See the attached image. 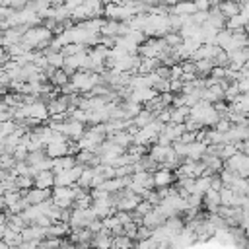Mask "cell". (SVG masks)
I'll list each match as a JSON object with an SVG mask.
<instances>
[{
	"instance_id": "6da1fadb",
	"label": "cell",
	"mask_w": 249,
	"mask_h": 249,
	"mask_svg": "<svg viewBox=\"0 0 249 249\" xmlns=\"http://www.w3.org/2000/svg\"><path fill=\"white\" fill-rule=\"evenodd\" d=\"M53 39V31H49L43 23L41 25H35V27H29L23 37H21V43L27 45L29 51H43L45 47H49Z\"/></svg>"
},
{
	"instance_id": "7a4b0ae2",
	"label": "cell",
	"mask_w": 249,
	"mask_h": 249,
	"mask_svg": "<svg viewBox=\"0 0 249 249\" xmlns=\"http://www.w3.org/2000/svg\"><path fill=\"white\" fill-rule=\"evenodd\" d=\"M189 117L195 119L196 123H200L202 126H210V128L220 119L218 113H216V109H214V105L208 103V101H202V99H198L193 107H189Z\"/></svg>"
},
{
	"instance_id": "3957f363",
	"label": "cell",
	"mask_w": 249,
	"mask_h": 249,
	"mask_svg": "<svg viewBox=\"0 0 249 249\" xmlns=\"http://www.w3.org/2000/svg\"><path fill=\"white\" fill-rule=\"evenodd\" d=\"M169 14H148L146 16V23L142 27V33L148 37H163L165 33H169Z\"/></svg>"
},
{
	"instance_id": "277c9868",
	"label": "cell",
	"mask_w": 249,
	"mask_h": 249,
	"mask_svg": "<svg viewBox=\"0 0 249 249\" xmlns=\"http://www.w3.org/2000/svg\"><path fill=\"white\" fill-rule=\"evenodd\" d=\"M101 84V76L89 70H78L70 76V86L74 88V91H82V93H89L95 86Z\"/></svg>"
},
{
	"instance_id": "5b68a950",
	"label": "cell",
	"mask_w": 249,
	"mask_h": 249,
	"mask_svg": "<svg viewBox=\"0 0 249 249\" xmlns=\"http://www.w3.org/2000/svg\"><path fill=\"white\" fill-rule=\"evenodd\" d=\"M169 47L165 45L163 37H146V41L142 45H138V54L142 58H158L167 51Z\"/></svg>"
},
{
	"instance_id": "8992f818",
	"label": "cell",
	"mask_w": 249,
	"mask_h": 249,
	"mask_svg": "<svg viewBox=\"0 0 249 249\" xmlns=\"http://www.w3.org/2000/svg\"><path fill=\"white\" fill-rule=\"evenodd\" d=\"M95 220V214L91 208H86V210H78V208H72L70 210V218H68V226L70 230H76V228H88L89 222Z\"/></svg>"
},
{
	"instance_id": "52a82bcc",
	"label": "cell",
	"mask_w": 249,
	"mask_h": 249,
	"mask_svg": "<svg viewBox=\"0 0 249 249\" xmlns=\"http://www.w3.org/2000/svg\"><path fill=\"white\" fill-rule=\"evenodd\" d=\"M152 177H154V187L156 189H163V187H171L175 183V173L171 169H165V167H158L152 171Z\"/></svg>"
},
{
	"instance_id": "ba28073f",
	"label": "cell",
	"mask_w": 249,
	"mask_h": 249,
	"mask_svg": "<svg viewBox=\"0 0 249 249\" xmlns=\"http://www.w3.org/2000/svg\"><path fill=\"white\" fill-rule=\"evenodd\" d=\"M165 220H167V216L163 214V210H161L160 206H154L148 214L142 216V226H146V228H150V230H156V228L163 226Z\"/></svg>"
},
{
	"instance_id": "9c48e42d",
	"label": "cell",
	"mask_w": 249,
	"mask_h": 249,
	"mask_svg": "<svg viewBox=\"0 0 249 249\" xmlns=\"http://www.w3.org/2000/svg\"><path fill=\"white\" fill-rule=\"evenodd\" d=\"M25 111H27V119H35V121H39V123H43V121L49 119L47 103H43V101H39V99H35L33 103L25 105Z\"/></svg>"
},
{
	"instance_id": "30bf717a",
	"label": "cell",
	"mask_w": 249,
	"mask_h": 249,
	"mask_svg": "<svg viewBox=\"0 0 249 249\" xmlns=\"http://www.w3.org/2000/svg\"><path fill=\"white\" fill-rule=\"evenodd\" d=\"M158 95V91L154 88H136V89H130L128 93V99L138 103V105H146L150 99H154Z\"/></svg>"
},
{
	"instance_id": "8fae6325",
	"label": "cell",
	"mask_w": 249,
	"mask_h": 249,
	"mask_svg": "<svg viewBox=\"0 0 249 249\" xmlns=\"http://www.w3.org/2000/svg\"><path fill=\"white\" fill-rule=\"evenodd\" d=\"M23 198H25V202H27L29 206H33V204H41V202H45V200L51 198V191H49V189H37V187H31L29 191L23 193Z\"/></svg>"
},
{
	"instance_id": "7c38bea8",
	"label": "cell",
	"mask_w": 249,
	"mask_h": 249,
	"mask_svg": "<svg viewBox=\"0 0 249 249\" xmlns=\"http://www.w3.org/2000/svg\"><path fill=\"white\" fill-rule=\"evenodd\" d=\"M111 241H113V233L109 230H99L97 233H93L89 247L91 249H111Z\"/></svg>"
},
{
	"instance_id": "4fadbf2b",
	"label": "cell",
	"mask_w": 249,
	"mask_h": 249,
	"mask_svg": "<svg viewBox=\"0 0 249 249\" xmlns=\"http://www.w3.org/2000/svg\"><path fill=\"white\" fill-rule=\"evenodd\" d=\"M33 187L37 189H53L54 187V173L51 169H45V171H37L33 175Z\"/></svg>"
},
{
	"instance_id": "5bb4252c",
	"label": "cell",
	"mask_w": 249,
	"mask_h": 249,
	"mask_svg": "<svg viewBox=\"0 0 249 249\" xmlns=\"http://www.w3.org/2000/svg\"><path fill=\"white\" fill-rule=\"evenodd\" d=\"M21 237H23V241H37L39 243V241H43L47 237V228L31 224V226L21 230Z\"/></svg>"
},
{
	"instance_id": "9a60e30c",
	"label": "cell",
	"mask_w": 249,
	"mask_h": 249,
	"mask_svg": "<svg viewBox=\"0 0 249 249\" xmlns=\"http://www.w3.org/2000/svg\"><path fill=\"white\" fill-rule=\"evenodd\" d=\"M195 12H196V8H195V4L191 0H179L177 4H173L169 8V14L171 16H179V18H189Z\"/></svg>"
},
{
	"instance_id": "2e32d148",
	"label": "cell",
	"mask_w": 249,
	"mask_h": 249,
	"mask_svg": "<svg viewBox=\"0 0 249 249\" xmlns=\"http://www.w3.org/2000/svg\"><path fill=\"white\" fill-rule=\"evenodd\" d=\"M204 154H206V144H204V142L195 140V142L187 144V156H185V160H191V161H200Z\"/></svg>"
},
{
	"instance_id": "e0dca14e",
	"label": "cell",
	"mask_w": 249,
	"mask_h": 249,
	"mask_svg": "<svg viewBox=\"0 0 249 249\" xmlns=\"http://www.w3.org/2000/svg\"><path fill=\"white\" fill-rule=\"evenodd\" d=\"M91 237H93V233H91L88 228L70 230V235H68V239H70L72 243H76V245H89Z\"/></svg>"
},
{
	"instance_id": "ac0fdd59",
	"label": "cell",
	"mask_w": 249,
	"mask_h": 249,
	"mask_svg": "<svg viewBox=\"0 0 249 249\" xmlns=\"http://www.w3.org/2000/svg\"><path fill=\"white\" fill-rule=\"evenodd\" d=\"M45 154H47L51 160L68 156V140H66V142H51V144H47V146H45Z\"/></svg>"
},
{
	"instance_id": "d6986e66",
	"label": "cell",
	"mask_w": 249,
	"mask_h": 249,
	"mask_svg": "<svg viewBox=\"0 0 249 249\" xmlns=\"http://www.w3.org/2000/svg\"><path fill=\"white\" fill-rule=\"evenodd\" d=\"M202 202H204V208L214 214L220 206V191H214V189H208L204 195H202Z\"/></svg>"
},
{
	"instance_id": "ffe728a7",
	"label": "cell",
	"mask_w": 249,
	"mask_h": 249,
	"mask_svg": "<svg viewBox=\"0 0 249 249\" xmlns=\"http://www.w3.org/2000/svg\"><path fill=\"white\" fill-rule=\"evenodd\" d=\"M218 10H220V14H222L226 19H230V18H233V16H237V14L241 12L237 0H222V2L218 4Z\"/></svg>"
},
{
	"instance_id": "44dd1931",
	"label": "cell",
	"mask_w": 249,
	"mask_h": 249,
	"mask_svg": "<svg viewBox=\"0 0 249 249\" xmlns=\"http://www.w3.org/2000/svg\"><path fill=\"white\" fill-rule=\"evenodd\" d=\"M107 140H111L113 144L121 146V148L126 152V148L132 144V134H130V132H126V130H119V132H113L111 136H107Z\"/></svg>"
},
{
	"instance_id": "7402d4cb",
	"label": "cell",
	"mask_w": 249,
	"mask_h": 249,
	"mask_svg": "<svg viewBox=\"0 0 249 249\" xmlns=\"http://www.w3.org/2000/svg\"><path fill=\"white\" fill-rule=\"evenodd\" d=\"M239 195H235L230 187H222L220 189V204L222 206H239Z\"/></svg>"
},
{
	"instance_id": "603a6c76",
	"label": "cell",
	"mask_w": 249,
	"mask_h": 249,
	"mask_svg": "<svg viewBox=\"0 0 249 249\" xmlns=\"http://www.w3.org/2000/svg\"><path fill=\"white\" fill-rule=\"evenodd\" d=\"M66 233H70V226L66 222H54L47 228V237H56V239H62Z\"/></svg>"
},
{
	"instance_id": "cb8c5ba5",
	"label": "cell",
	"mask_w": 249,
	"mask_h": 249,
	"mask_svg": "<svg viewBox=\"0 0 249 249\" xmlns=\"http://www.w3.org/2000/svg\"><path fill=\"white\" fill-rule=\"evenodd\" d=\"M210 183H212V175H200V177H196L195 183H193V195L202 196L210 189Z\"/></svg>"
},
{
	"instance_id": "d4e9b609",
	"label": "cell",
	"mask_w": 249,
	"mask_h": 249,
	"mask_svg": "<svg viewBox=\"0 0 249 249\" xmlns=\"http://www.w3.org/2000/svg\"><path fill=\"white\" fill-rule=\"evenodd\" d=\"M193 62H195V74H196V78H206V76H210V72H212V68H214L212 60L200 58V60H193Z\"/></svg>"
},
{
	"instance_id": "484cf974",
	"label": "cell",
	"mask_w": 249,
	"mask_h": 249,
	"mask_svg": "<svg viewBox=\"0 0 249 249\" xmlns=\"http://www.w3.org/2000/svg\"><path fill=\"white\" fill-rule=\"evenodd\" d=\"M230 189L239 195V196H249V179H243V177H235L230 185Z\"/></svg>"
},
{
	"instance_id": "4316f807",
	"label": "cell",
	"mask_w": 249,
	"mask_h": 249,
	"mask_svg": "<svg viewBox=\"0 0 249 249\" xmlns=\"http://www.w3.org/2000/svg\"><path fill=\"white\" fill-rule=\"evenodd\" d=\"M2 239L8 243V247H18V245L23 241V237H21V231H16V230H10V228L4 231Z\"/></svg>"
},
{
	"instance_id": "83f0119b",
	"label": "cell",
	"mask_w": 249,
	"mask_h": 249,
	"mask_svg": "<svg viewBox=\"0 0 249 249\" xmlns=\"http://www.w3.org/2000/svg\"><path fill=\"white\" fill-rule=\"evenodd\" d=\"M49 80H51V84H53L54 88H62V86H66V84L70 82V76H68L62 68H58V70L53 72V76H51Z\"/></svg>"
},
{
	"instance_id": "f1b7e54d",
	"label": "cell",
	"mask_w": 249,
	"mask_h": 249,
	"mask_svg": "<svg viewBox=\"0 0 249 249\" xmlns=\"http://www.w3.org/2000/svg\"><path fill=\"white\" fill-rule=\"evenodd\" d=\"M189 119V107H171V121L169 123H175V124H183L185 121Z\"/></svg>"
},
{
	"instance_id": "f546056e",
	"label": "cell",
	"mask_w": 249,
	"mask_h": 249,
	"mask_svg": "<svg viewBox=\"0 0 249 249\" xmlns=\"http://www.w3.org/2000/svg\"><path fill=\"white\" fill-rule=\"evenodd\" d=\"M154 121V115L150 113V111H146V109H142L134 119H132V124L136 126V128H142V126H146V124H150Z\"/></svg>"
},
{
	"instance_id": "4dcf8cb0",
	"label": "cell",
	"mask_w": 249,
	"mask_h": 249,
	"mask_svg": "<svg viewBox=\"0 0 249 249\" xmlns=\"http://www.w3.org/2000/svg\"><path fill=\"white\" fill-rule=\"evenodd\" d=\"M239 150H237V144H220L218 146V158L222 160V161H226V160H230L233 154H237Z\"/></svg>"
},
{
	"instance_id": "1f68e13d",
	"label": "cell",
	"mask_w": 249,
	"mask_h": 249,
	"mask_svg": "<svg viewBox=\"0 0 249 249\" xmlns=\"http://www.w3.org/2000/svg\"><path fill=\"white\" fill-rule=\"evenodd\" d=\"M8 228L10 230H16V231H21L23 228H27V224H25V220H23L21 214H10L8 212Z\"/></svg>"
},
{
	"instance_id": "d6a6232c",
	"label": "cell",
	"mask_w": 249,
	"mask_h": 249,
	"mask_svg": "<svg viewBox=\"0 0 249 249\" xmlns=\"http://www.w3.org/2000/svg\"><path fill=\"white\" fill-rule=\"evenodd\" d=\"M134 243L130 237L126 235H113V241H111V249H132Z\"/></svg>"
},
{
	"instance_id": "836d02e7",
	"label": "cell",
	"mask_w": 249,
	"mask_h": 249,
	"mask_svg": "<svg viewBox=\"0 0 249 249\" xmlns=\"http://www.w3.org/2000/svg\"><path fill=\"white\" fill-rule=\"evenodd\" d=\"M245 25H247V21H245V18H243L241 14H237V16H233V18L226 19V29H230V31H235V29H243Z\"/></svg>"
},
{
	"instance_id": "e575fe53",
	"label": "cell",
	"mask_w": 249,
	"mask_h": 249,
	"mask_svg": "<svg viewBox=\"0 0 249 249\" xmlns=\"http://www.w3.org/2000/svg\"><path fill=\"white\" fill-rule=\"evenodd\" d=\"M163 41H165V45H167L169 49H175V47H179V45L183 43V39H181V35H179L177 31L165 33V35H163Z\"/></svg>"
},
{
	"instance_id": "d590c367",
	"label": "cell",
	"mask_w": 249,
	"mask_h": 249,
	"mask_svg": "<svg viewBox=\"0 0 249 249\" xmlns=\"http://www.w3.org/2000/svg\"><path fill=\"white\" fill-rule=\"evenodd\" d=\"M152 208H154V206H152L148 200H144V198H142V200L138 202V206L134 208V212H132V214H136V216H140V218H142V216H144V214H148Z\"/></svg>"
},
{
	"instance_id": "8d00e7d4",
	"label": "cell",
	"mask_w": 249,
	"mask_h": 249,
	"mask_svg": "<svg viewBox=\"0 0 249 249\" xmlns=\"http://www.w3.org/2000/svg\"><path fill=\"white\" fill-rule=\"evenodd\" d=\"M214 130H218V132H228L230 128H231V123H230V119L228 117H222V119H218L216 121V124L212 126Z\"/></svg>"
},
{
	"instance_id": "74e56055",
	"label": "cell",
	"mask_w": 249,
	"mask_h": 249,
	"mask_svg": "<svg viewBox=\"0 0 249 249\" xmlns=\"http://www.w3.org/2000/svg\"><path fill=\"white\" fill-rule=\"evenodd\" d=\"M150 237H152V230L146 228V226H138L134 239H136V241H144V239H150Z\"/></svg>"
},
{
	"instance_id": "f35d334b",
	"label": "cell",
	"mask_w": 249,
	"mask_h": 249,
	"mask_svg": "<svg viewBox=\"0 0 249 249\" xmlns=\"http://www.w3.org/2000/svg\"><path fill=\"white\" fill-rule=\"evenodd\" d=\"M196 8V12H208L212 8V0H191Z\"/></svg>"
},
{
	"instance_id": "ab89813d",
	"label": "cell",
	"mask_w": 249,
	"mask_h": 249,
	"mask_svg": "<svg viewBox=\"0 0 249 249\" xmlns=\"http://www.w3.org/2000/svg\"><path fill=\"white\" fill-rule=\"evenodd\" d=\"M235 86H237L239 93H247V91H249V78H239V80L235 82Z\"/></svg>"
},
{
	"instance_id": "60d3db41",
	"label": "cell",
	"mask_w": 249,
	"mask_h": 249,
	"mask_svg": "<svg viewBox=\"0 0 249 249\" xmlns=\"http://www.w3.org/2000/svg\"><path fill=\"white\" fill-rule=\"evenodd\" d=\"M181 142H185V144H191V142H195L196 140V132H189V130H185L183 134H181V138H179Z\"/></svg>"
},
{
	"instance_id": "b9f144b4",
	"label": "cell",
	"mask_w": 249,
	"mask_h": 249,
	"mask_svg": "<svg viewBox=\"0 0 249 249\" xmlns=\"http://www.w3.org/2000/svg\"><path fill=\"white\" fill-rule=\"evenodd\" d=\"M84 4V0H64V8L68 10V12H72V10H76L78 6H82Z\"/></svg>"
},
{
	"instance_id": "7bdbcfd3",
	"label": "cell",
	"mask_w": 249,
	"mask_h": 249,
	"mask_svg": "<svg viewBox=\"0 0 249 249\" xmlns=\"http://www.w3.org/2000/svg\"><path fill=\"white\" fill-rule=\"evenodd\" d=\"M6 230H8V214L0 212V239H2V235H4Z\"/></svg>"
},
{
	"instance_id": "ee69618b",
	"label": "cell",
	"mask_w": 249,
	"mask_h": 249,
	"mask_svg": "<svg viewBox=\"0 0 249 249\" xmlns=\"http://www.w3.org/2000/svg\"><path fill=\"white\" fill-rule=\"evenodd\" d=\"M29 2H31V0H12V6H10V8H12V10H23Z\"/></svg>"
},
{
	"instance_id": "f6af8a7d",
	"label": "cell",
	"mask_w": 249,
	"mask_h": 249,
	"mask_svg": "<svg viewBox=\"0 0 249 249\" xmlns=\"http://www.w3.org/2000/svg\"><path fill=\"white\" fill-rule=\"evenodd\" d=\"M237 150H239L241 154H247V156H249V138H247V140L237 142Z\"/></svg>"
},
{
	"instance_id": "bcb514c9",
	"label": "cell",
	"mask_w": 249,
	"mask_h": 249,
	"mask_svg": "<svg viewBox=\"0 0 249 249\" xmlns=\"http://www.w3.org/2000/svg\"><path fill=\"white\" fill-rule=\"evenodd\" d=\"M177 2H179V0H160V4H165V6H169V8H171L173 4H177Z\"/></svg>"
},
{
	"instance_id": "7dc6e473",
	"label": "cell",
	"mask_w": 249,
	"mask_h": 249,
	"mask_svg": "<svg viewBox=\"0 0 249 249\" xmlns=\"http://www.w3.org/2000/svg\"><path fill=\"white\" fill-rule=\"evenodd\" d=\"M51 6L56 8V6H64V0H51Z\"/></svg>"
},
{
	"instance_id": "c3c4849f",
	"label": "cell",
	"mask_w": 249,
	"mask_h": 249,
	"mask_svg": "<svg viewBox=\"0 0 249 249\" xmlns=\"http://www.w3.org/2000/svg\"><path fill=\"white\" fill-rule=\"evenodd\" d=\"M12 6V0H0V8H10Z\"/></svg>"
},
{
	"instance_id": "681fc988",
	"label": "cell",
	"mask_w": 249,
	"mask_h": 249,
	"mask_svg": "<svg viewBox=\"0 0 249 249\" xmlns=\"http://www.w3.org/2000/svg\"><path fill=\"white\" fill-rule=\"evenodd\" d=\"M0 249H10V247H8V243H6L4 239H0Z\"/></svg>"
},
{
	"instance_id": "f907efd6",
	"label": "cell",
	"mask_w": 249,
	"mask_h": 249,
	"mask_svg": "<svg viewBox=\"0 0 249 249\" xmlns=\"http://www.w3.org/2000/svg\"><path fill=\"white\" fill-rule=\"evenodd\" d=\"M113 2H115V0H101V4H103V6H107V4H113Z\"/></svg>"
},
{
	"instance_id": "816d5d0a",
	"label": "cell",
	"mask_w": 249,
	"mask_h": 249,
	"mask_svg": "<svg viewBox=\"0 0 249 249\" xmlns=\"http://www.w3.org/2000/svg\"><path fill=\"white\" fill-rule=\"evenodd\" d=\"M243 68H249V56H247V60H245V66Z\"/></svg>"
}]
</instances>
